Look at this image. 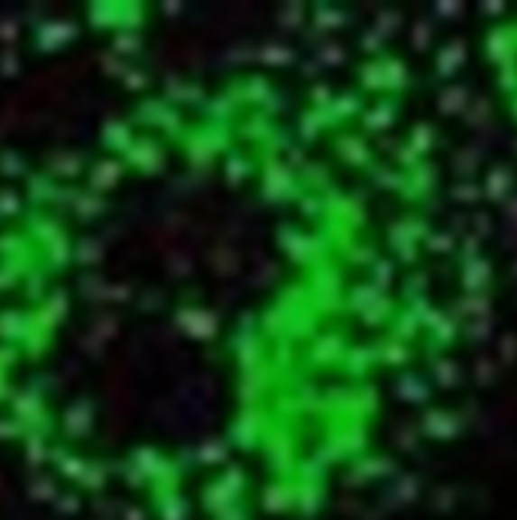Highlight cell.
Masks as SVG:
<instances>
[{
  "mask_svg": "<svg viewBox=\"0 0 517 520\" xmlns=\"http://www.w3.org/2000/svg\"><path fill=\"white\" fill-rule=\"evenodd\" d=\"M40 256H43V262L49 268H64L73 262V234L64 229L59 238H52L49 243L40 247Z\"/></svg>",
  "mask_w": 517,
  "mask_h": 520,
  "instance_id": "obj_9",
  "label": "cell"
},
{
  "mask_svg": "<svg viewBox=\"0 0 517 520\" xmlns=\"http://www.w3.org/2000/svg\"><path fill=\"white\" fill-rule=\"evenodd\" d=\"M52 506L59 515H77L83 508V493L79 490H70V487H61V493L52 499Z\"/></svg>",
  "mask_w": 517,
  "mask_h": 520,
  "instance_id": "obj_18",
  "label": "cell"
},
{
  "mask_svg": "<svg viewBox=\"0 0 517 520\" xmlns=\"http://www.w3.org/2000/svg\"><path fill=\"white\" fill-rule=\"evenodd\" d=\"M86 156L79 150H70V146H59L46 156V170L55 180H77L79 174H86Z\"/></svg>",
  "mask_w": 517,
  "mask_h": 520,
  "instance_id": "obj_5",
  "label": "cell"
},
{
  "mask_svg": "<svg viewBox=\"0 0 517 520\" xmlns=\"http://www.w3.org/2000/svg\"><path fill=\"white\" fill-rule=\"evenodd\" d=\"M61 493V487H59V478H52V475H46V472H34L28 478V497L31 499H49L52 502L55 497Z\"/></svg>",
  "mask_w": 517,
  "mask_h": 520,
  "instance_id": "obj_15",
  "label": "cell"
},
{
  "mask_svg": "<svg viewBox=\"0 0 517 520\" xmlns=\"http://www.w3.org/2000/svg\"><path fill=\"white\" fill-rule=\"evenodd\" d=\"M24 435H28L24 433V426L13 417L10 411L0 414V442H13V438H24Z\"/></svg>",
  "mask_w": 517,
  "mask_h": 520,
  "instance_id": "obj_19",
  "label": "cell"
},
{
  "mask_svg": "<svg viewBox=\"0 0 517 520\" xmlns=\"http://www.w3.org/2000/svg\"><path fill=\"white\" fill-rule=\"evenodd\" d=\"M15 280H22V271L15 268L13 262H6V259H0V289H10L15 287Z\"/></svg>",
  "mask_w": 517,
  "mask_h": 520,
  "instance_id": "obj_22",
  "label": "cell"
},
{
  "mask_svg": "<svg viewBox=\"0 0 517 520\" xmlns=\"http://www.w3.org/2000/svg\"><path fill=\"white\" fill-rule=\"evenodd\" d=\"M19 283H22L24 296H28V298H31V302H34V305H40V302H43V298H46V292L52 289V287H49V278H46V271H43V268H40V265L28 268V271L22 274V280H19Z\"/></svg>",
  "mask_w": 517,
  "mask_h": 520,
  "instance_id": "obj_13",
  "label": "cell"
},
{
  "mask_svg": "<svg viewBox=\"0 0 517 520\" xmlns=\"http://www.w3.org/2000/svg\"><path fill=\"white\" fill-rule=\"evenodd\" d=\"M15 37H19V19H13V15H0V40L10 46Z\"/></svg>",
  "mask_w": 517,
  "mask_h": 520,
  "instance_id": "obj_23",
  "label": "cell"
},
{
  "mask_svg": "<svg viewBox=\"0 0 517 520\" xmlns=\"http://www.w3.org/2000/svg\"><path fill=\"white\" fill-rule=\"evenodd\" d=\"M0 174L4 177H28V161L13 146H0Z\"/></svg>",
  "mask_w": 517,
  "mask_h": 520,
  "instance_id": "obj_17",
  "label": "cell"
},
{
  "mask_svg": "<svg viewBox=\"0 0 517 520\" xmlns=\"http://www.w3.org/2000/svg\"><path fill=\"white\" fill-rule=\"evenodd\" d=\"M92 426H95V402L88 399V396H77V399H70L59 414V429H61V435L70 438V442L86 438L88 433H92Z\"/></svg>",
  "mask_w": 517,
  "mask_h": 520,
  "instance_id": "obj_1",
  "label": "cell"
},
{
  "mask_svg": "<svg viewBox=\"0 0 517 520\" xmlns=\"http://www.w3.org/2000/svg\"><path fill=\"white\" fill-rule=\"evenodd\" d=\"M68 210L77 219H83V223H86V219H97L106 210V195L83 186V189H77V195H73V201H70Z\"/></svg>",
  "mask_w": 517,
  "mask_h": 520,
  "instance_id": "obj_8",
  "label": "cell"
},
{
  "mask_svg": "<svg viewBox=\"0 0 517 520\" xmlns=\"http://www.w3.org/2000/svg\"><path fill=\"white\" fill-rule=\"evenodd\" d=\"M19 356H22L19 344H4V341H0V375H10V369L19 362Z\"/></svg>",
  "mask_w": 517,
  "mask_h": 520,
  "instance_id": "obj_20",
  "label": "cell"
},
{
  "mask_svg": "<svg viewBox=\"0 0 517 520\" xmlns=\"http://www.w3.org/2000/svg\"><path fill=\"white\" fill-rule=\"evenodd\" d=\"M13 393V384H10V375H0V402H6Z\"/></svg>",
  "mask_w": 517,
  "mask_h": 520,
  "instance_id": "obj_24",
  "label": "cell"
},
{
  "mask_svg": "<svg viewBox=\"0 0 517 520\" xmlns=\"http://www.w3.org/2000/svg\"><path fill=\"white\" fill-rule=\"evenodd\" d=\"M31 326V307H0V341L22 344Z\"/></svg>",
  "mask_w": 517,
  "mask_h": 520,
  "instance_id": "obj_7",
  "label": "cell"
},
{
  "mask_svg": "<svg viewBox=\"0 0 517 520\" xmlns=\"http://www.w3.org/2000/svg\"><path fill=\"white\" fill-rule=\"evenodd\" d=\"M55 466V472H59L64 481H73L79 484V478H83L86 466H88V457H83V453H77L70 448V444H61L55 442L52 444V460H49Z\"/></svg>",
  "mask_w": 517,
  "mask_h": 520,
  "instance_id": "obj_6",
  "label": "cell"
},
{
  "mask_svg": "<svg viewBox=\"0 0 517 520\" xmlns=\"http://www.w3.org/2000/svg\"><path fill=\"white\" fill-rule=\"evenodd\" d=\"M125 159L119 156V152H106V156L88 161L86 168V186L95 192H110L113 186H119V180L125 177Z\"/></svg>",
  "mask_w": 517,
  "mask_h": 520,
  "instance_id": "obj_2",
  "label": "cell"
},
{
  "mask_svg": "<svg viewBox=\"0 0 517 520\" xmlns=\"http://www.w3.org/2000/svg\"><path fill=\"white\" fill-rule=\"evenodd\" d=\"M52 438H43V435H24L22 438V448H24V460L31 462V466L34 469H40V472H43V466L49 460H52Z\"/></svg>",
  "mask_w": 517,
  "mask_h": 520,
  "instance_id": "obj_10",
  "label": "cell"
},
{
  "mask_svg": "<svg viewBox=\"0 0 517 520\" xmlns=\"http://www.w3.org/2000/svg\"><path fill=\"white\" fill-rule=\"evenodd\" d=\"M106 481H110V462H106V460H88L86 472H83V478H79V487H83V490L101 493L106 487Z\"/></svg>",
  "mask_w": 517,
  "mask_h": 520,
  "instance_id": "obj_14",
  "label": "cell"
},
{
  "mask_svg": "<svg viewBox=\"0 0 517 520\" xmlns=\"http://www.w3.org/2000/svg\"><path fill=\"white\" fill-rule=\"evenodd\" d=\"M59 192H61V180H55L49 170H31L24 177V198H28L31 207H46L59 201Z\"/></svg>",
  "mask_w": 517,
  "mask_h": 520,
  "instance_id": "obj_4",
  "label": "cell"
},
{
  "mask_svg": "<svg viewBox=\"0 0 517 520\" xmlns=\"http://www.w3.org/2000/svg\"><path fill=\"white\" fill-rule=\"evenodd\" d=\"M104 259V243L95 234H83V238H73V262L92 268Z\"/></svg>",
  "mask_w": 517,
  "mask_h": 520,
  "instance_id": "obj_11",
  "label": "cell"
},
{
  "mask_svg": "<svg viewBox=\"0 0 517 520\" xmlns=\"http://www.w3.org/2000/svg\"><path fill=\"white\" fill-rule=\"evenodd\" d=\"M19 68H22L19 52H15L13 46L0 49V73H4V77H13V73H19Z\"/></svg>",
  "mask_w": 517,
  "mask_h": 520,
  "instance_id": "obj_21",
  "label": "cell"
},
{
  "mask_svg": "<svg viewBox=\"0 0 517 520\" xmlns=\"http://www.w3.org/2000/svg\"><path fill=\"white\" fill-rule=\"evenodd\" d=\"M24 192L13 189V186H0V219H13V216H24Z\"/></svg>",
  "mask_w": 517,
  "mask_h": 520,
  "instance_id": "obj_16",
  "label": "cell"
},
{
  "mask_svg": "<svg viewBox=\"0 0 517 520\" xmlns=\"http://www.w3.org/2000/svg\"><path fill=\"white\" fill-rule=\"evenodd\" d=\"M37 307H40V311H43L52 323H61L64 316H68V311H70V292H68V287H52Z\"/></svg>",
  "mask_w": 517,
  "mask_h": 520,
  "instance_id": "obj_12",
  "label": "cell"
},
{
  "mask_svg": "<svg viewBox=\"0 0 517 520\" xmlns=\"http://www.w3.org/2000/svg\"><path fill=\"white\" fill-rule=\"evenodd\" d=\"M79 34L77 19H40L34 22V31H31V40H34L37 49L43 52H52L64 43H70L73 37Z\"/></svg>",
  "mask_w": 517,
  "mask_h": 520,
  "instance_id": "obj_3",
  "label": "cell"
}]
</instances>
